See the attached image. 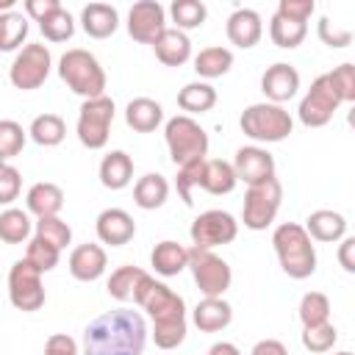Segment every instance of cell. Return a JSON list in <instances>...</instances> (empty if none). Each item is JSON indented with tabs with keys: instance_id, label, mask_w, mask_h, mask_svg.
<instances>
[{
	"instance_id": "1",
	"label": "cell",
	"mask_w": 355,
	"mask_h": 355,
	"mask_svg": "<svg viewBox=\"0 0 355 355\" xmlns=\"http://www.w3.org/2000/svg\"><path fill=\"white\" fill-rule=\"evenodd\" d=\"M147 322L139 311L116 308L92 319L83 330V355H141Z\"/></svg>"
},
{
	"instance_id": "2",
	"label": "cell",
	"mask_w": 355,
	"mask_h": 355,
	"mask_svg": "<svg viewBox=\"0 0 355 355\" xmlns=\"http://www.w3.org/2000/svg\"><path fill=\"white\" fill-rule=\"evenodd\" d=\"M133 302L153 319V341L158 349H175L186 338V302L169 286L144 275L133 291Z\"/></svg>"
},
{
	"instance_id": "3",
	"label": "cell",
	"mask_w": 355,
	"mask_h": 355,
	"mask_svg": "<svg viewBox=\"0 0 355 355\" xmlns=\"http://www.w3.org/2000/svg\"><path fill=\"white\" fill-rule=\"evenodd\" d=\"M272 244L280 261V269L294 277V280H305L316 272V250L311 244V236L305 233L302 225L297 222H283L275 227L272 233Z\"/></svg>"
},
{
	"instance_id": "4",
	"label": "cell",
	"mask_w": 355,
	"mask_h": 355,
	"mask_svg": "<svg viewBox=\"0 0 355 355\" xmlns=\"http://www.w3.org/2000/svg\"><path fill=\"white\" fill-rule=\"evenodd\" d=\"M58 75L83 100L103 97V92H105V72L89 50H80V47L67 50L58 61Z\"/></svg>"
},
{
	"instance_id": "5",
	"label": "cell",
	"mask_w": 355,
	"mask_h": 355,
	"mask_svg": "<svg viewBox=\"0 0 355 355\" xmlns=\"http://www.w3.org/2000/svg\"><path fill=\"white\" fill-rule=\"evenodd\" d=\"M239 125L255 141H283L294 128L288 111L283 105H275V103H252V105H247L241 111Z\"/></svg>"
},
{
	"instance_id": "6",
	"label": "cell",
	"mask_w": 355,
	"mask_h": 355,
	"mask_svg": "<svg viewBox=\"0 0 355 355\" xmlns=\"http://www.w3.org/2000/svg\"><path fill=\"white\" fill-rule=\"evenodd\" d=\"M164 139H166V147H169V158L178 166H183L189 161H197V158H205V153H208V133L200 128V122H194L186 114L172 116L166 122Z\"/></svg>"
},
{
	"instance_id": "7",
	"label": "cell",
	"mask_w": 355,
	"mask_h": 355,
	"mask_svg": "<svg viewBox=\"0 0 355 355\" xmlns=\"http://www.w3.org/2000/svg\"><path fill=\"white\" fill-rule=\"evenodd\" d=\"M280 200H283V186H280L277 178H269L263 183L247 186L244 208H241L244 227H250V230H266L275 222L277 211H280Z\"/></svg>"
},
{
	"instance_id": "8",
	"label": "cell",
	"mask_w": 355,
	"mask_h": 355,
	"mask_svg": "<svg viewBox=\"0 0 355 355\" xmlns=\"http://www.w3.org/2000/svg\"><path fill=\"white\" fill-rule=\"evenodd\" d=\"M186 266L191 269V277H194V283H197V288H200L202 297H222L230 288L233 272H230L227 261L219 258L214 250L191 247Z\"/></svg>"
},
{
	"instance_id": "9",
	"label": "cell",
	"mask_w": 355,
	"mask_h": 355,
	"mask_svg": "<svg viewBox=\"0 0 355 355\" xmlns=\"http://www.w3.org/2000/svg\"><path fill=\"white\" fill-rule=\"evenodd\" d=\"M341 103H344V100H341L338 89L333 86L330 75L324 72V75H319V78L311 83L308 94L302 97V103H300V108H297L300 122H302L305 128H322V125H327V122L333 119V114L338 111Z\"/></svg>"
},
{
	"instance_id": "10",
	"label": "cell",
	"mask_w": 355,
	"mask_h": 355,
	"mask_svg": "<svg viewBox=\"0 0 355 355\" xmlns=\"http://www.w3.org/2000/svg\"><path fill=\"white\" fill-rule=\"evenodd\" d=\"M111 122H114V100L111 97H94V100H83L80 114H78V139L83 147L89 150H100L108 141L111 133Z\"/></svg>"
},
{
	"instance_id": "11",
	"label": "cell",
	"mask_w": 355,
	"mask_h": 355,
	"mask_svg": "<svg viewBox=\"0 0 355 355\" xmlns=\"http://www.w3.org/2000/svg\"><path fill=\"white\" fill-rule=\"evenodd\" d=\"M50 67H53V58H50V50L39 42H31L25 44L14 61H11V69H8V78L17 89L22 92H31V89H39L47 75H50Z\"/></svg>"
},
{
	"instance_id": "12",
	"label": "cell",
	"mask_w": 355,
	"mask_h": 355,
	"mask_svg": "<svg viewBox=\"0 0 355 355\" xmlns=\"http://www.w3.org/2000/svg\"><path fill=\"white\" fill-rule=\"evenodd\" d=\"M8 300L17 311H39L44 305V286L42 272L33 269L25 258L17 261L8 272Z\"/></svg>"
},
{
	"instance_id": "13",
	"label": "cell",
	"mask_w": 355,
	"mask_h": 355,
	"mask_svg": "<svg viewBox=\"0 0 355 355\" xmlns=\"http://www.w3.org/2000/svg\"><path fill=\"white\" fill-rule=\"evenodd\" d=\"M191 244L200 250H211L219 244H230L239 236V222L227 214V211H202L194 222H191Z\"/></svg>"
},
{
	"instance_id": "14",
	"label": "cell",
	"mask_w": 355,
	"mask_h": 355,
	"mask_svg": "<svg viewBox=\"0 0 355 355\" xmlns=\"http://www.w3.org/2000/svg\"><path fill=\"white\" fill-rule=\"evenodd\" d=\"M164 31H166V11H164L161 3L139 0V3L130 6V11H128V33L136 42L153 44Z\"/></svg>"
},
{
	"instance_id": "15",
	"label": "cell",
	"mask_w": 355,
	"mask_h": 355,
	"mask_svg": "<svg viewBox=\"0 0 355 355\" xmlns=\"http://www.w3.org/2000/svg\"><path fill=\"white\" fill-rule=\"evenodd\" d=\"M230 166L236 172V180H244L247 186H255V183H263V180L275 178V158L263 147L236 150V158H233Z\"/></svg>"
},
{
	"instance_id": "16",
	"label": "cell",
	"mask_w": 355,
	"mask_h": 355,
	"mask_svg": "<svg viewBox=\"0 0 355 355\" xmlns=\"http://www.w3.org/2000/svg\"><path fill=\"white\" fill-rule=\"evenodd\" d=\"M297 89H300V72H297L291 64L277 61V64L266 67V72L261 75V92H263L266 100L275 103V105L291 100V97L297 94Z\"/></svg>"
},
{
	"instance_id": "17",
	"label": "cell",
	"mask_w": 355,
	"mask_h": 355,
	"mask_svg": "<svg viewBox=\"0 0 355 355\" xmlns=\"http://www.w3.org/2000/svg\"><path fill=\"white\" fill-rule=\"evenodd\" d=\"M94 230H97V239H100L103 244L122 247V244H128V241L133 239L136 222H133V216H130L128 211H122V208H105V211L97 216Z\"/></svg>"
},
{
	"instance_id": "18",
	"label": "cell",
	"mask_w": 355,
	"mask_h": 355,
	"mask_svg": "<svg viewBox=\"0 0 355 355\" xmlns=\"http://www.w3.org/2000/svg\"><path fill=\"white\" fill-rule=\"evenodd\" d=\"M227 39L230 44L247 50V47H255L261 33H263V22H261V14L252 11V8H236L230 17H227Z\"/></svg>"
},
{
	"instance_id": "19",
	"label": "cell",
	"mask_w": 355,
	"mask_h": 355,
	"mask_svg": "<svg viewBox=\"0 0 355 355\" xmlns=\"http://www.w3.org/2000/svg\"><path fill=\"white\" fill-rule=\"evenodd\" d=\"M105 263H108L105 250L100 244H92V241L75 247L72 255H69V272H72L75 280H83V283L97 280L105 272Z\"/></svg>"
},
{
	"instance_id": "20",
	"label": "cell",
	"mask_w": 355,
	"mask_h": 355,
	"mask_svg": "<svg viewBox=\"0 0 355 355\" xmlns=\"http://www.w3.org/2000/svg\"><path fill=\"white\" fill-rule=\"evenodd\" d=\"M153 50H155V58L164 64V67H180L191 58V42L183 31L178 28H166L155 42H153Z\"/></svg>"
},
{
	"instance_id": "21",
	"label": "cell",
	"mask_w": 355,
	"mask_h": 355,
	"mask_svg": "<svg viewBox=\"0 0 355 355\" xmlns=\"http://www.w3.org/2000/svg\"><path fill=\"white\" fill-rule=\"evenodd\" d=\"M233 322V308L222 297H202L194 308V324L202 333H219Z\"/></svg>"
},
{
	"instance_id": "22",
	"label": "cell",
	"mask_w": 355,
	"mask_h": 355,
	"mask_svg": "<svg viewBox=\"0 0 355 355\" xmlns=\"http://www.w3.org/2000/svg\"><path fill=\"white\" fill-rule=\"evenodd\" d=\"M80 25L92 39H108L119 25V14L108 3H89L80 11Z\"/></svg>"
},
{
	"instance_id": "23",
	"label": "cell",
	"mask_w": 355,
	"mask_h": 355,
	"mask_svg": "<svg viewBox=\"0 0 355 355\" xmlns=\"http://www.w3.org/2000/svg\"><path fill=\"white\" fill-rule=\"evenodd\" d=\"M133 180V161L128 153L122 150H111L103 161H100V183L111 191L125 189Z\"/></svg>"
},
{
	"instance_id": "24",
	"label": "cell",
	"mask_w": 355,
	"mask_h": 355,
	"mask_svg": "<svg viewBox=\"0 0 355 355\" xmlns=\"http://www.w3.org/2000/svg\"><path fill=\"white\" fill-rule=\"evenodd\" d=\"M25 202H28V211L31 214H36L39 219H44V216H58V211L64 208V191L55 186V183H33L31 189H28V197H25Z\"/></svg>"
},
{
	"instance_id": "25",
	"label": "cell",
	"mask_w": 355,
	"mask_h": 355,
	"mask_svg": "<svg viewBox=\"0 0 355 355\" xmlns=\"http://www.w3.org/2000/svg\"><path fill=\"white\" fill-rule=\"evenodd\" d=\"M305 233L316 241H338L344 239L347 233V219L338 214V211H313L308 219H305Z\"/></svg>"
},
{
	"instance_id": "26",
	"label": "cell",
	"mask_w": 355,
	"mask_h": 355,
	"mask_svg": "<svg viewBox=\"0 0 355 355\" xmlns=\"http://www.w3.org/2000/svg\"><path fill=\"white\" fill-rule=\"evenodd\" d=\"M150 263H153V269H155L161 277H175V275H180V272L186 269V263H189V250H186L183 244L166 239V241L155 244V250H153V255H150Z\"/></svg>"
},
{
	"instance_id": "27",
	"label": "cell",
	"mask_w": 355,
	"mask_h": 355,
	"mask_svg": "<svg viewBox=\"0 0 355 355\" xmlns=\"http://www.w3.org/2000/svg\"><path fill=\"white\" fill-rule=\"evenodd\" d=\"M161 119H164V108L150 97H136L125 108V122L139 133H153L161 125Z\"/></svg>"
},
{
	"instance_id": "28",
	"label": "cell",
	"mask_w": 355,
	"mask_h": 355,
	"mask_svg": "<svg viewBox=\"0 0 355 355\" xmlns=\"http://www.w3.org/2000/svg\"><path fill=\"white\" fill-rule=\"evenodd\" d=\"M166 197H169V183H166V178L158 175V172H147V175L139 178L136 186H133V200H136V205L144 208V211L161 208V205L166 202Z\"/></svg>"
},
{
	"instance_id": "29",
	"label": "cell",
	"mask_w": 355,
	"mask_h": 355,
	"mask_svg": "<svg viewBox=\"0 0 355 355\" xmlns=\"http://www.w3.org/2000/svg\"><path fill=\"white\" fill-rule=\"evenodd\" d=\"M236 172H233V166L227 164V161H222V158H211V161H205V166H202V183H200V189H205L208 194H230L233 189H236Z\"/></svg>"
},
{
	"instance_id": "30",
	"label": "cell",
	"mask_w": 355,
	"mask_h": 355,
	"mask_svg": "<svg viewBox=\"0 0 355 355\" xmlns=\"http://www.w3.org/2000/svg\"><path fill=\"white\" fill-rule=\"evenodd\" d=\"M216 103V89L205 80H197V83H186L180 92H178V105L189 114H205L211 111ZM186 114V116H189Z\"/></svg>"
},
{
	"instance_id": "31",
	"label": "cell",
	"mask_w": 355,
	"mask_h": 355,
	"mask_svg": "<svg viewBox=\"0 0 355 355\" xmlns=\"http://www.w3.org/2000/svg\"><path fill=\"white\" fill-rule=\"evenodd\" d=\"M233 67V53L227 47H205L194 55V72L200 78H222Z\"/></svg>"
},
{
	"instance_id": "32",
	"label": "cell",
	"mask_w": 355,
	"mask_h": 355,
	"mask_svg": "<svg viewBox=\"0 0 355 355\" xmlns=\"http://www.w3.org/2000/svg\"><path fill=\"white\" fill-rule=\"evenodd\" d=\"M31 139L39 144V147H55L64 141L67 136V125L58 114H39L33 122H31Z\"/></svg>"
},
{
	"instance_id": "33",
	"label": "cell",
	"mask_w": 355,
	"mask_h": 355,
	"mask_svg": "<svg viewBox=\"0 0 355 355\" xmlns=\"http://www.w3.org/2000/svg\"><path fill=\"white\" fill-rule=\"evenodd\" d=\"M305 33H308V22H297V19H288V17H280V14H275L272 22H269V36L283 50H291V47L302 44Z\"/></svg>"
},
{
	"instance_id": "34",
	"label": "cell",
	"mask_w": 355,
	"mask_h": 355,
	"mask_svg": "<svg viewBox=\"0 0 355 355\" xmlns=\"http://www.w3.org/2000/svg\"><path fill=\"white\" fill-rule=\"evenodd\" d=\"M31 236V216L22 208H6L0 214V241L22 244Z\"/></svg>"
},
{
	"instance_id": "35",
	"label": "cell",
	"mask_w": 355,
	"mask_h": 355,
	"mask_svg": "<svg viewBox=\"0 0 355 355\" xmlns=\"http://www.w3.org/2000/svg\"><path fill=\"white\" fill-rule=\"evenodd\" d=\"M147 272L144 269H139V266H119V269H114L111 272V277H108V294L114 297V300H119V302H128V300H133V291H136V286L141 283V277H144Z\"/></svg>"
},
{
	"instance_id": "36",
	"label": "cell",
	"mask_w": 355,
	"mask_h": 355,
	"mask_svg": "<svg viewBox=\"0 0 355 355\" xmlns=\"http://www.w3.org/2000/svg\"><path fill=\"white\" fill-rule=\"evenodd\" d=\"M169 14H172V22L178 31H191V28H200L208 17V8L202 0H175L169 6Z\"/></svg>"
},
{
	"instance_id": "37",
	"label": "cell",
	"mask_w": 355,
	"mask_h": 355,
	"mask_svg": "<svg viewBox=\"0 0 355 355\" xmlns=\"http://www.w3.org/2000/svg\"><path fill=\"white\" fill-rule=\"evenodd\" d=\"M28 36V19L19 11L0 14V53L17 50Z\"/></svg>"
},
{
	"instance_id": "38",
	"label": "cell",
	"mask_w": 355,
	"mask_h": 355,
	"mask_svg": "<svg viewBox=\"0 0 355 355\" xmlns=\"http://www.w3.org/2000/svg\"><path fill=\"white\" fill-rule=\"evenodd\" d=\"M327 319H330V300L322 291H308L300 300V322H302V327L324 324Z\"/></svg>"
},
{
	"instance_id": "39",
	"label": "cell",
	"mask_w": 355,
	"mask_h": 355,
	"mask_svg": "<svg viewBox=\"0 0 355 355\" xmlns=\"http://www.w3.org/2000/svg\"><path fill=\"white\" fill-rule=\"evenodd\" d=\"M39 31L44 33L47 42H67L75 33V19L67 8H58V11H53L50 17H44L39 22Z\"/></svg>"
},
{
	"instance_id": "40",
	"label": "cell",
	"mask_w": 355,
	"mask_h": 355,
	"mask_svg": "<svg viewBox=\"0 0 355 355\" xmlns=\"http://www.w3.org/2000/svg\"><path fill=\"white\" fill-rule=\"evenodd\" d=\"M36 239L53 244L55 250H64L72 241V230L61 216H44L36 222Z\"/></svg>"
},
{
	"instance_id": "41",
	"label": "cell",
	"mask_w": 355,
	"mask_h": 355,
	"mask_svg": "<svg viewBox=\"0 0 355 355\" xmlns=\"http://www.w3.org/2000/svg\"><path fill=\"white\" fill-rule=\"evenodd\" d=\"M58 255H61V250H55L53 244L42 241V239H36V236L28 241V250H25V261H28L33 269H39L42 275L58 266Z\"/></svg>"
},
{
	"instance_id": "42",
	"label": "cell",
	"mask_w": 355,
	"mask_h": 355,
	"mask_svg": "<svg viewBox=\"0 0 355 355\" xmlns=\"http://www.w3.org/2000/svg\"><path fill=\"white\" fill-rule=\"evenodd\" d=\"M338 341V333L330 322L324 324H313V327H302V347L311 352H327L333 349V344Z\"/></svg>"
},
{
	"instance_id": "43",
	"label": "cell",
	"mask_w": 355,
	"mask_h": 355,
	"mask_svg": "<svg viewBox=\"0 0 355 355\" xmlns=\"http://www.w3.org/2000/svg\"><path fill=\"white\" fill-rule=\"evenodd\" d=\"M25 147V130L19 122L14 119H0V155L3 158H14L19 155Z\"/></svg>"
},
{
	"instance_id": "44",
	"label": "cell",
	"mask_w": 355,
	"mask_h": 355,
	"mask_svg": "<svg viewBox=\"0 0 355 355\" xmlns=\"http://www.w3.org/2000/svg\"><path fill=\"white\" fill-rule=\"evenodd\" d=\"M202 166H205V158H197V161L183 164L180 172H178V194H180V200H183L186 205L194 202V200H191V189L202 183Z\"/></svg>"
},
{
	"instance_id": "45",
	"label": "cell",
	"mask_w": 355,
	"mask_h": 355,
	"mask_svg": "<svg viewBox=\"0 0 355 355\" xmlns=\"http://www.w3.org/2000/svg\"><path fill=\"white\" fill-rule=\"evenodd\" d=\"M316 33H319V39H322L327 47H347V44L352 42V31H349V28H341V25L333 22L330 17H322V19H319Z\"/></svg>"
},
{
	"instance_id": "46",
	"label": "cell",
	"mask_w": 355,
	"mask_h": 355,
	"mask_svg": "<svg viewBox=\"0 0 355 355\" xmlns=\"http://www.w3.org/2000/svg\"><path fill=\"white\" fill-rule=\"evenodd\" d=\"M19 189H22V175L17 166L11 164H3L0 166V205H8L19 197Z\"/></svg>"
},
{
	"instance_id": "47",
	"label": "cell",
	"mask_w": 355,
	"mask_h": 355,
	"mask_svg": "<svg viewBox=\"0 0 355 355\" xmlns=\"http://www.w3.org/2000/svg\"><path fill=\"white\" fill-rule=\"evenodd\" d=\"M327 75H330L333 86L338 89L341 100H344V103H355V67H352V64H341V67H336V69L327 72Z\"/></svg>"
},
{
	"instance_id": "48",
	"label": "cell",
	"mask_w": 355,
	"mask_h": 355,
	"mask_svg": "<svg viewBox=\"0 0 355 355\" xmlns=\"http://www.w3.org/2000/svg\"><path fill=\"white\" fill-rule=\"evenodd\" d=\"M313 8H316L313 0H280L275 14L288 17V19H297V22H308L311 14H313Z\"/></svg>"
},
{
	"instance_id": "49",
	"label": "cell",
	"mask_w": 355,
	"mask_h": 355,
	"mask_svg": "<svg viewBox=\"0 0 355 355\" xmlns=\"http://www.w3.org/2000/svg\"><path fill=\"white\" fill-rule=\"evenodd\" d=\"M44 355H78V344L67 333H53L44 344Z\"/></svg>"
},
{
	"instance_id": "50",
	"label": "cell",
	"mask_w": 355,
	"mask_h": 355,
	"mask_svg": "<svg viewBox=\"0 0 355 355\" xmlns=\"http://www.w3.org/2000/svg\"><path fill=\"white\" fill-rule=\"evenodd\" d=\"M61 3L58 0H25V14L33 17L36 22H42L44 17H50L53 11H58Z\"/></svg>"
},
{
	"instance_id": "51",
	"label": "cell",
	"mask_w": 355,
	"mask_h": 355,
	"mask_svg": "<svg viewBox=\"0 0 355 355\" xmlns=\"http://www.w3.org/2000/svg\"><path fill=\"white\" fill-rule=\"evenodd\" d=\"M338 263H341V269L344 272H355V239L352 236H347L344 241H341V247H338Z\"/></svg>"
},
{
	"instance_id": "52",
	"label": "cell",
	"mask_w": 355,
	"mask_h": 355,
	"mask_svg": "<svg viewBox=\"0 0 355 355\" xmlns=\"http://www.w3.org/2000/svg\"><path fill=\"white\" fill-rule=\"evenodd\" d=\"M250 355H288V349L277 338H263L250 349Z\"/></svg>"
},
{
	"instance_id": "53",
	"label": "cell",
	"mask_w": 355,
	"mask_h": 355,
	"mask_svg": "<svg viewBox=\"0 0 355 355\" xmlns=\"http://www.w3.org/2000/svg\"><path fill=\"white\" fill-rule=\"evenodd\" d=\"M208 355H241V352H239V347L230 344V341H216V344L208 349Z\"/></svg>"
},
{
	"instance_id": "54",
	"label": "cell",
	"mask_w": 355,
	"mask_h": 355,
	"mask_svg": "<svg viewBox=\"0 0 355 355\" xmlns=\"http://www.w3.org/2000/svg\"><path fill=\"white\" fill-rule=\"evenodd\" d=\"M14 3H17V0H0V14H6V11H14Z\"/></svg>"
},
{
	"instance_id": "55",
	"label": "cell",
	"mask_w": 355,
	"mask_h": 355,
	"mask_svg": "<svg viewBox=\"0 0 355 355\" xmlns=\"http://www.w3.org/2000/svg\"><path fill=\"white\" fill-rule=\"evenodd\" d=\"M336 355H352V352H347V349H344V352H336Z\"/></svg>"
},
{
	"instance_id": "56",
	"label": "cell",
	"mask_w": 355,
	"mask_h": 355,
	"mask_svg": "<svg viewBox=\"0 0 355 355\" xmlns=\"http://www.w3.org/2000/svg\"><path fill=\"white\" fill-rule=\"evenodd\" d=\"M3 164H6V158H3V155H0V166H3Z\"/></svg>"
}]
</instances>
